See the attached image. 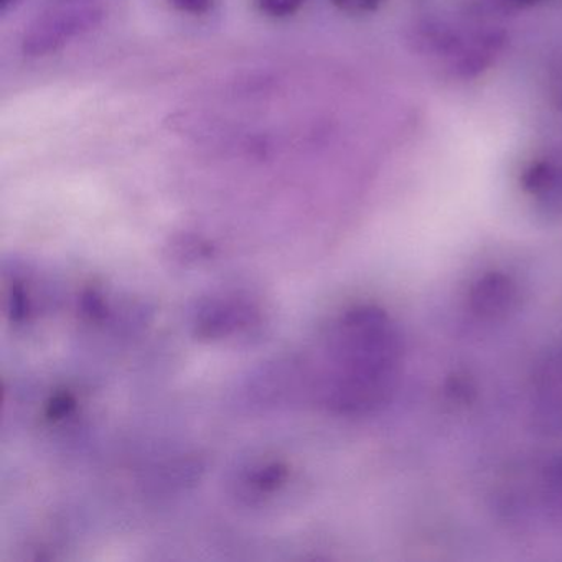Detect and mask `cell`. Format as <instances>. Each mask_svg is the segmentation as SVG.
Masks as SVG:
<instances>
[{"label":"cell","mask_w":562,"mask_h":562,"mask_svg":"<svg viewBox=\"0 0 562 562\" xmlns=\"http://www.w3.org/2000/svg\"><path fill=\"white\" fill-rule=\"evenodd\" d=\"M18 0H0V11L5 12L15 4Z\"/></svg>","instance_id":"cell-15"},{"label":"cell","mask_w":562,"mask_h":562,"mask_svg":"<svg viewBox=\"0 0 562 562\" xmlns=\"http://www.w3.org/2000/svg\"><path fill=\"white\" fill-rule=\"evenodd\" d=\"M75 404L77 403H75V397L71 396V394H57V396L48 403L47 416L55 420L64 419V417H67L68 414L75 409Z\"/></svg>","instance_id":"cell-11"},{"label":"cell","mask_w":562,"mask_h":562,"mask_svg":"<svg viewBox=\"0 0 562 562\" xmlns=\"http://www.w3.org/2000/svg\"><path fill=\"white\" fill-rule=\"evenodd\" d=\"M516 305L518 285L503 272H488L470 289V308L482 321H503Z\"/></svg>","instance_id":"cell-6"},{"label":"cell","mask_w":562,"mask_h":562,"mask_svg":"<svg viewBox=\"0 0 562 562\" xmlns=\"http://www.w3.org/2000/svg\"><path fill=\"white\" fill-rule=\"evenodd\" d=\"M317 391L328 409L345 416L373 413L390 401L403 368V337L376 305L345 311L325 335Z\"/></svg>","instance_id":"cell-1"},{"label":"cell","mask_w":562,"mask_h":562,"mask_svg":"<svg viewBox=\"0 0 562 562\" xmlns=\"http://www.w3.org/2000/svg\"><path fill=\"white\" fill-rule=\"evenodd\" d=\"M285 476H288V469L282 463H271L252 476V486L258 492L271 493L284 483Z\"/></svg>","instance_id":"cell-7"},{"label":"cell","mask_w":562,"mask_h":562,"mask_svg":"<svg viewBox=\"0 0 562 562\" xmlns=\"http://www.w3.org/2000/svg\"><path fill=\"white\" fill-rule=\"evenodd\" d=\"M256 317L255 308L246 302L212 299L196 312L195 334L205 340H222L241 328H248Z\"/></svg>","instance_id":"cell-5"},{"label":"cell","mask_w":562,"mask_h":562,"mask_svg":"<svg viewBox=\"0 0 562 562\" xmlns=\"http://www.w3.org/2000/svg\"><path fill=\"white\" fill-rule=\"evenodd\" d=\"M531 406L539 429L562 432V348L549 353L536 371Z\"/></svg>","instance_id":"cell-3"},{"label":"cell","mask_w":562,"mask_h":562,"mask_svg":"<svg viewBox=\"0 0 562 562\" xmlns=\"http://www.w3.org/2000/svg\"><path fill=\"white\" fill-rule=\"evenodd\" d=\"M100 11L90 5H68L58 8L48 14L42 15L29 29L24 38V52L31 57L52 54L65 47L71 38L90 31L98 19Z\"/></svg>","instance_id":"cell-2"},{"label":"cell","mask_w":562,"mask_h":562,"mask_svg":"<svg viewBox=\"0 0 562 562\" xmlns=\"http://www.w3.org/2000/svg\"><path fill=\"white\" fill-rule=\"evenodd\" d=\"M509 4L519 5V8H531V5L541 4V2H546V0H506Z\"/></svg>","instance_id":"cell-14"},{"label":"cell","mask_w":562,"mask_h":562,"mask_svg":"<svg viewBox=\"0 0 562 562\" xmlns=\"http://www.w3.org/2000/svg\"><path fill=\"white\" fill-rule=\"evenodd\" d=\"M176 11L189 15H205L212 11L215 0H170Z\"/></svg>","instance_id":"cell-10"},{"label":"cell","mask_w":562,"mask_h":562,"mask_svg":"<svg viewBox=\"0 0 562 562\" xmlns=\"http://www.w3.org/2000/svg\"><path fill=\"white\" fill-rule=\"evenodd\" d=\"M521 187L546 222H562V164L538 160L521 173Z\"/></svg>","instance_id":"cell-4"},{"label":"cell","mask_w":562,"mask_h":562,"mask_svg":"<svg viewBox=\"0 0 562 562\" xmlns=\"http://www.w3.org/2000/svg\"><path fill=\"white\" fill-rule=\"evenodd\" d=\"M335 8L351 15L370 14L376 11L384 0H331Z\"/></svg>","instance_id":"cell-9"},{"label":"cell","mask_w":562,"mask_h":562,"mask_svg":"<svg viewBox=\"0 0 562 562\" xmlns=\"http://www.w3.org/2000/svg\"><path fill=\"white\" fill-rule=\"evenodd\" d=\"M83 308L90 317L101 318L104 315L103 299L94 292H87L83 297Z\"/></svg>","instance_id":"cell-13"},{"label":"cell","mask_w":562,"mask_h":562,"mask_svg":"<svg viewBox=\"0 0 562 562\" xmlns=\"http://www.w3.org/2000/svg\"><path fill=\"white\" fill-rule=\"evenodd\" d=\"M29 312V301L25 299L24 291H22L19 285H15L14 291H12L11 297V314L14 321H22L25 318Z\"/></svg>","instance_id":"cell-12"},{"label":"cell","mask_w":562,"mask_h":562,"mask_svg":"<svg viewBox=\"0 0 562 562\" xmlns=\"http://www.w3.org/2000/svg\"><path fill=\"white\" fill-rule=\"evenodd\" d=\"M256 8L272 19H288L304 8L305 0H255Z\"/></svg>","instance_id":"cell-8"}]
</instances>
